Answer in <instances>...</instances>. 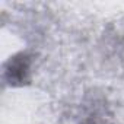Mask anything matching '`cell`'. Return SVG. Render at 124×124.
Wrapping results in <instances>:
<instances>
[{
    "mask_svg": "<svg viewBox=\"0 0 124 124\" xmlns=\"http://www.w3.org/2000/svg\"><path fill=\"white\" fill-rule=\"evenodd\" d=\"M29 72V58L25 54H19L13 57L9 63V67L6 69V75L10 80V83H23L26 80V75Z\"/></svg>",
    "mask_w": 124,
    "mask_h": 124,
    "instance_id": "1",
    "label": "cell"
}]
</instances>
